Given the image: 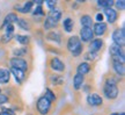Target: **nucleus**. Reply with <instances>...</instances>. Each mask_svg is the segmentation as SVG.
Returning a JSON list of instances; mask_svg holds the SVG:
<instances>
[{
  "label": "nucleus",
  "mask_w": 125,
  "mask_h": 115,
  "mask_svg": "<svg viewBox=\"0 0 125 115\" xmlns=\"http://www.w3.org/2000/svg\"><path fill=\"white\" fill-rule=\"evenodd\" d=\"M8 63H9V65H10V67H15L18 70L23 71V72H26L28 70V67H29V64H28V62L24 58L12 57V58H9Z\"/></svg>",
  "instance_id": "0eeeda50"
},
{
  "label": "nucleus",
  "mask_w": 125,
  "mask_h": 115,
  "mask_svg": "<svg viewBox=\"0 0 125 115\" xmlns=\"http://www.w3.org/2000/svg\"><path fill=\"white\" fill-rule=\"evenodd\" d=\"M114 5L117 7V9H119V11H124L125 9V1L124 0H117L114 2Z\"/></svg>",
  "instance_id": "473e14b6"
},
{
  "label": "nucleus",
  "mask_w": 125,
  "mask_h": 115,
  "mask_svg": "<svg viewBox=\"0 0 125 115\" xmlns=\"http://www.w3.org/2000/svg\"><path fill=\"white\" fill-rule=\"evenodd\" d=\"M110 115H119V113H112V114H110Z\"/></svg>",
  "instance_id": "58836bf2"
},
{
  "label": "nucleus",
  "mask_w": 125,
  "mask_h": 115,
  "mask_svg": "<svg viewBox=\"0 0 125 115\" xmlns=\"http://www.w3.org/2000/svg\"><path fill=\"white\" fill-rule=\"evenodd\" d=\"M112 41H114V44H117L119 47H124L125 44V30H124V27L122 28H116L115 30L112 31L111 34Z\"/></svg>",
  "instance_id": "423d86ee"
},
{
  "label": "nucleus",
  "mask_w": 125,
  "mask_h": 115,
  "mask_svg": "<svg viewBox=\"0 0 125 115\" xmlns=\"http://www.w3.org/2000/svg\"><path fill=\"white\" fill-rule=\"evenodd\" d=\"M66 48L74 57L80 56L81 53H82V51H83V44L81 43L79 36H76V35H73L68 37L67 43H66Z\"/></svg>",
  "instance_id": "7ed1b4c3"
},
{
  "label": "nucleus",
  "mask_w": 125,
  "mask_h": 115,
  "mask_svg": "<svg viewBox=\"0 0 125 115\" xmlns=\"http://www.w3.org/2000/svg\"><path fill=\"white\" fill-rule=\"evenodd\" d=\"M8 101H9L8 95H6V94H2V93H0V106H4L5 103H7Z\"/></svg>",
  "instance_id": "72a5a7b5"
},
{
  "label": "nucleus",
  "mask_w": 125,
  "mask_h": 115,
  "mask_svg": "<svg viewBox=\"0 0 125 115\" xmlns=\"http://www.w3.org/2000/svg\"><path fill=\"white\" fill-rule=\"evenodd\" d=\"M10 80V72L7 67L0 66V84H8Z\"/></svg>",
  "instance_id": "a211bd4d"
},
{
  "label": "nucleus",
  "mask_w": 125,
  "mask_h": 115,
  "mask_svg": "<svg viewBox=\"0 0 125 115\" xmlns=\"http://www.w3.org/2000/svg\"><path fill=\"white\" fill-rule=\"evenodd\" d=\"M4 28H6V29H5L6 34H13L14 33V25H7V26H5Z\"/></svg>",
  "instance_id": "c9c22d12"
},
{
  "label": "nucleus",
  "mask_w": 125,
  "mask_h": 115,
  "mask_svg": "<svg viewBox=\"0 0 125 115\" xmlns=\"http://www.w3.org/2000/svg\"><path fill=\"white\" fill-rule=\"evenodd\" d=\"M103 45H104V42H103L102 38H94V40L90 41L89 44H88V51L97 53L100 50H102Z\"/></svg>",
  "instance_id": "f8f14e48"
},
{
  "label": "nucleus",
  "mask_w": 125,
  "mask_h": 115,
  "mask_svg": "<svg viewBox=\"0 0 125 115\" xmlns=\"http://www.w3.org/2000/svg\"><path fill=\"white\" fill-rule=\"evenodd\" d=\"M32 7H34L32 1H26V2L22 5H15V6H14V9H16L18 13L28 14L32 11Z\"/></svg>",
  "instance_id": "4468645a"
},
{
  "label": "nucleus",
  "mask_w": 125,
  "mask_h": 115,
  "mask_svg": "<svg viewBox=\"0 0 125 115\" xmlns=\"http://www.w3.org/2000/svg\"><path fill=\"white\" fill-rule=\"evenodd\" d=\"M49 66L50 69L54 72H64L65 71V64L59 59L58 57H51L49 61Z\"/></svg>",
  "instance_id": "9d476101"
},
{
  "label": "nucleus",
  "mask_w": 125,
  "mask_h": 115,
  "mask_svg": "<svg viewBox=\"0 0 125 115\" xmlns=\"http://www.w3.org/2000/svg\"><path fill=\"white\" fill-rule=\"evenodd\" d=\"M114 2H115V1H112V0H98L97 5L100 7L107 9V8H111L112 6H114Z\"/></svg>",
  "instance_id": "cd10ccee"
},
{
  "label": "nucleus",
  "mask_w": 125,
  "mask_h": 115,
  "mask_svg": "<svg viewBox=\"0 0 125 115\" xmlns=\"http://www.w3.org/2000/svg\"><path fill=\"white\" fill-rule=\"evenodd\" d=\"M9 72H10V75L14 76L16 83H19V84H21L22 80L26 78V72H23V71H21V70H18V69H15V67H9Z\"/></svg>",
  "instance_id": "6ab92c4d"
},
{
  "label": "nucleus",
  "mask_w": 125,
  "mask_h": 115,
  "mask_svg": "<svg viewBox=\"0 0 125 115\" xmlns=\"http://www.w3.org/2000/svg\"><path fill=\"white\" fill-rule=\"evenodd\" d=\"M96 57H97V53H94V52H86L85 55H83V58H85V61L87 62V61H92V62H94L95 59H96Z\"/></svg>",
  "instance_id": "7c9ffc66"
},
{
  "label": "nucleus",
  "mask_w": 125,
  "mask_h": 115,
  "mask_svg": "<svg viewBox=\"0 0 125 115\" xmlns=\"http://www.w3.org/2000/svg\"><path fill=\"white\" fill-rule=\"evenodd\" d=\"M95 20H96V22H103V20H104L103 14L101 12H97V13L95 14Z\"/></svg>",
  "instance_id": "e433bc0d"
},
{
  "label": "nucleus",
  "mask_w": 125,
  "mask_h": 115,
  "mask_svg": "<svg viewBox=\"0 0 125 115\" xmlns=\"http://www.w3.org/2000/svg\"><path fill=\"white\" fill-rule=\"evenodd\" d=\"M0 93H1V87H0Z\"/></svg>",
  "instance_id": "a19ab883"
},
{
  "label": "nucleus",
  "mask_w": 125,
  "mask_h": 115,
  "mask_svg": "<svg viewBox=\"0 0 125 115\" xmlns=\"http://www.w3.org/2000/svg\"><path fill=\"white\" fill-rule=\"evenodd\" d=\"M111 64H112V70L114 72L116 73L117 77H121L123 78L125 75V66H124V63L118 62V61H112L111 59Z\"/></svg>",
  "instance_id": "2eb2a0df"
},
{
  "label": "nucleus",
  "mask_w": 125,
  "mask_h": 115,
  "mask_svg": "<svg viewBox=\"0 0 125 115\" xmlns=\"http://www.w3.org/2000/svg\"><path fill=\"white\" fill-rule=\"evenodd\" d=\"M16 23H18L19 28L24 31H29L31 29V25H30V22H29V20H27V19H24V18H19Z\"/></svg>",
  "instance_id": "b1692460"
},
{
  "label": "nucleus",
  "mask_w": 125,
  "mask_h": 115,
  "mask_svg": "<svg viewBox=\"0 0 125 115\" xmlns=\"http://www.w3.org/2000/svg\"><path fill=\"white\" fill-rule=\"evenodd\" d=\"M46 40L49 41H52V42H54V43H62V34L59 33L58 30H56V29H53V30H50L48 34H46Z\"/></svg>",
  "instance_id": "f3484780"
},
{
  "label": "nucleus",
  "mask_w": 125,
  "mask_h": 115,
  "mask_svg": "<svg viewBox=\"0 0 125 115\" xmlns=\"http://www.w3.org/2000/svg\"><path fill=\"white\" fill-rule=\"evenodd\" d=\"M89 71H90V64L88 62H81L76 66V73H79L81 76H86L87 73H89Z\"/></svg>",
  "instance_id": "412c9836"
},
{
  "label": "nucleus",
  "mask_w": 125,
  "mask_h": 115,
  "mask_svg": "<svg viewBox=\"0 0 125 115\" xmlns=\"http://www.w3.org/2000/svg\"><path fill=\"white\" fill-rule=\"evenodd\" d=\"M18 20H19V16L16 13H8L4 18V22H2L1 29H2L5 26H7V25H14L15 22H18Z\"/></svg>",
  "instance_id": "aec40b11"
},
{
  "label": "nucleus",
  "mask_w": 125,
  "mask_h": 115,
  "mask_svg": "<svg viewBox=\"0 0 125 115\" xmlns=\"http://www.w3.org/2000/svg\"><path fill=\"white\" fill-rule=\"evenodd\" d=\"M44 97L49 100V101L51 102H53L56 99H57V97H56V94H54L53 91H51V89L48 87V89H45V94H44Z\"/></svg>",
  "instance_id": "c85d7f7f"
},
{
  "label": "nucleus",
  "mask_w": 125,
  "mask_h": 115,
  "mask_svg": "<svg viewBox=\"0 0 125 115\" xmlns=\"http://www.w3.org/2000/svg\"><path fill=\"white\" fill-rule=\"evenodd\" d=\"M85 85V76H81L79 73H75L74 77H73V89L78 91L83 87Z\"/></svg>",
  "instance_id": "dca6fc26"
},
{
  "label": "nucleus",
  "mask_w": 125,
  "mask_h": 115,
  "mask_svg": "<svg viewBox=\"0 0 125 115\" xmlns=\"http://www.w3.org/2000/svg\"><path fill=\"white\" fill-rule=\"evenodd\" d=\"M79 38H80L81 43H89L92 40H94V34L92 28L81 27L80 33H79Z\"/></svg>",
  "instance_id": "1a4fd4ad"
},
{
  "label": "nucleus",
  "mask_w": 125,
  "mask_h": 115,
  "mask_svg": "<svg viewBox=\"0 0 125 115\" xmlns=\"http://www.w3.org/2000/svg\"><path fill=\"white\" fill-rule=\"evenodd\" d=\"M50 81L53 86H62L64 84V78L60 75H51L50 76Z\"/></svg>",
  "instance_id": "a878e982"
},
{
  "label": "nucleus",
  "mask_w": 125,
  "mask_h": 115,
  "mask_svg": "<svg viewBox=\"0 0 125 115\" xmlns=\"http://www.w3.org/2000/svg\"><path fill=\"white\" fill-rule=\"evenodd\" d=\"M109 52H110V56H111L112 61H118V62L124 63L125 55H124V49L122 48V47L112 43L110 45V48H109Z\"/></svg>",
  "instance_id": "39448f33"
},
{
  "label": "nucleus",
  "mask_w": 125,
  "mask_h": 115,
  "mask_svg": "<svg viewBox=\"0 0 125 115\" xmlns=\"http://www.w3.org/2000/svg\"><path fill=\"white\" fill-rule=\"evenodd\" d=\"M14 38H15V41L18 43H20V44H22V45H28L30 43V36H28V35L16 34V35L14 36Z\"/></svg>",
  "instance_id": "393cba45"
},
{
  "label": "nucleus",
  "mask_w": 125,
  "mask_h": 115,
  "mask_svg": "<svg viewBox=\"0 0 125 115\" xmlns=\"http://www.w3.org/2000/svg\"><path fill=\"white\" fill-rule=\"evenodd\" d=\"M118 79L119 77H108L105 83L103 85V94L104 97L109 100H115L119 95V89H118Z\"/></svg>",
  "instance_id": "f257e3e1"
},
{
  "label": "nucleus",
  "mask_w": 125,
  "mask_h": 115,
  "mask_svg": "<svg viewBox=\"0 0 125 115\" xmlns=\"http://www.w3.org/2000/svg\"><path fill=\"white\" fill-rule=\"evenodd\" d=\"M32 15L34 16H38V15H44V12H43V7L42 6H36L35 9H34V12H32Z\"/></svg>",
  "instance_id": "2f4dec72"
},
{
  "label": "nucleus",
  "mask_w": 125,
  "mask_h": 115,
  "mask_svg": "<svg viewBox=\"0 0 125 115\" xmlns=\"http://www.w3.org/2000/svg\"><path fill=\"white\" fill-rule=\"evenodd\" d=\"M27 53H28V48H26V47H23V48H15V49H13L14 57L22 58V57H24Z\"/></svg>",
  "instance_id": "bb28decb"
},
{
  "label": "nucleus",
  "mask_w": 125,
  "mask_h": 115,
  "mask_svg": "<svg viewBox=\"0 0 125 115\" xmlns=\"http://www.w3.org/2000/svg\"><path fill=\"white\" fill-rule=\"evenodd\" d=\"M45 5L48 6V8L51 11V9H53L57 7V1H53V0H46L45 1Z\"/></svg>",
  "instance_id": "f704fd0d"
},
{
  "label": "nucleus",
  "mask_w": 125,
  "mask_h": 115,
  "mask_svg": "<svg viewBox=\"0 0 125 115\" xmlns=\"http://www.w3.org/2000/svg\"><path fill=\"white\" fill-rule=\"evenodd\" d=\"M62 28L66 33H72L73 28H74V20L70 16H67L62 20Z\"/></svg>",
  "instance_id": "5701e85b"
},
{
  "label": "nucleus",
  "mask_w": 125,
  "mask_h": 115,
  "mask_svg": "<svg viewBox=\"0 0 125 115\" xmlns=\"http://www.w3.org/2000/svg\"><path fill=\"white\" fill-rule=\"evenodd\" d=\"M93 34L94 36L96 35L98 37H102L105 35V33L108 31V25L105 22H96L93 25Z\"/></svg>",
  "instance_id": "9b49d317"
},
{
  "label": "nucleus",
  "mask_w": 125,
  "mask_h": 115,
  "mask_svg": "<svg viewBox=\"0 0 125 115\" xmlns=\"http://www.w3.org/2000/svg\"><path fill=\"white\" fill-rule=\"evenodd\" d=\"M103 16H105L108 20V22L110 23V25H114V23L117 21V19H118V12H117L115 8H107L104 9V12H103Z\"/></svg>",
  "instance_id": "ddd939ff"
},
{
  "label": "nucleus",
  "mask_w": 125,
  "mask_h": 115,
  "mask_svg": "<svg viewBox=\"0 0 125 115\" xmlns=\"http://www.w3.org/2000/svg\"><path fill=\"white\" fill-rule=\"evenodd\" d=\"M80 23L82 27H86V28H92L93 27V18L89 14H82L80 16Z\"/></svg>",
  "instance_id": "4be33fe9"
},
{
  "label": "nucleus",
  "mask_w": 125,
  "mask_h": 115,
  "mask_svg": "<svg viewBox=\"0 0 125 115\" xmlns=\"http://www.w3.org/2000/svg\"><path fill=\"white\" fill-rule=\"evenodd\" d=\"M51 107H52V102L49 101L44 95L38 98L36 102V111L40 115H48L51 111Z\"/></svg>",
  "instance_id": "20e7f679"
},
{
  "label": "nucleus",
  "mask_w": 125,
  "mask_h": 115,
  "mask_svg": "<svg viewBox=\"0 0 125 115\" xmlns=\"http://www.w3.org/2000/svg\"><path fill=\"white\" fill-rule=\"evenodd\" d=\"M26 115H34V114H32V113H27Z\"/></svg>",
  "instance_id": "ea45409f"
},
{
  "label": "nucleus",
  "mask_w": 125,
  "mask_h": 115,
  "mask_svg": "<svg viewBox=\"0 0 125 115\" xmlns=\"http://www.w3.org/2000/svg\"><path fill=\"white\" fill-rule=\"evenodd\" d=\"M13 37H14L13 34H6V33H5L4 35L1 36V38H0V43H2V44H6V43L10 42Z\"/></svg>",
  "instance_id": "c756f323"
},
{
  "label": "nucleus",
  "mask_w": 125,
  "mask_h": 115,
  "mask_svg": "<svg viewBox=\"0 0 125 115\" xmlns=\"http://www.w3.org/2000/svg\"><path fill=\"white\" fill-rule=\"evenodd\" d=\"M0 115H9V114H7V113H4V112H0Z\"/></svg>",
  "instance_id": "4c0bfd02"
},
{
  "label": "nucleus",
  "mask_w": 125,
  "mask_h": 115,
  "mask_svg": "<svg viewBox=\"0 0 125 115\" xmlns=\"http://www.w3.org/2000/svg\"><path fill=\"white\" fill-rule=\"evenodd\" d=\"M87 103L92 107H100L103 105V98L98 93H88V95L86 98Z\"/></svg>",
  "instance_id": "6e6552de"
},
{
  "label": "nucleus",
  "mask_w": 125,
  "mask_h": 115,
  "mask_svg": "<svg viewBox=\"0 0 125 115\" xmlns=\"http://www.w3.org/2000/svg\"><path fill=\"white\" fill-rule=\"evenodd\" d=\"M62 9L58 8V7L49 11V13H48L44 22H43L44 29L45 30H49V29L56 28V27L58 26L59 21L62 20Z\"/></svg>",
  "instance_id": "f03ea898"
}]
</instances>
